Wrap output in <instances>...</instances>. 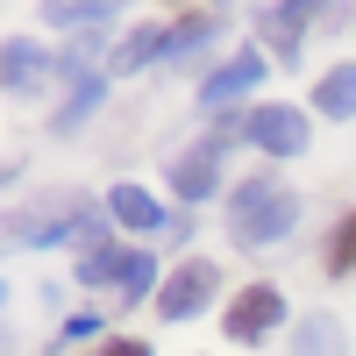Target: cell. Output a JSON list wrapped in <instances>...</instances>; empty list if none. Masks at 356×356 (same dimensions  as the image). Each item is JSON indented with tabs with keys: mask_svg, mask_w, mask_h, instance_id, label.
<instances>
[{
	"mask_svg": "<svg viewBox=\"0 0 356 356\" xmlns=\"http://www.w3.org/2000/svg\"><path fill=\"white\" fill-rule=\"evenodd\" d=\"M243 136L257 143L264 157H300L307 150V114L285 107V100H271V107H257L250 122H243Z\"/></svg>",
	"mask_w": 356,
	"mask_h": 356,
	"instance_id": "obj_4",
	"label": "cell"
},
{
	"mask_svg": "<svg viewBox=\"0 0 356 356\" xmlns=\"http://www.w3.org/2000/svg\"><path fill=\"white\" fill-rule=\"evenodd\" d=\"M57 29H100L114 8H107V0H50V8H43Z\"/></svg>",
	"mask_w": 356,
	"mask_h": 356,
	"instance_id": "obj_17",
	"label": "cell"
},
{
	"mask_svg": "<svg viewBox=\"0 0 356 356\" xmlns=\"http://www.w3.org/2000/svg\"><path fill=\"white\" fill-rule=\"evenodd\" d=\"M228 228H235V243H243V250L278 243V235L300 228V193L278 186V178H250V186L235 193V207H228Z\"/></svg>",
	"mask_w": 356,
	"mask_h": 356,
	"instance_id": "obj_2",
	"label": "cell"
},
{
	"mask_svg": "<svg viewBox=\"0 0 356 356\" xmlns=\"http://www.w3.org/2000/svg\"><path fill=\"white\" fill-rule=\"evenodd\" d=\"M0 356H8V335H0Z\"/></svg>",
	"mask_w": 356,
	"mask_h": 356,
	"instance_id": "obj_21",
	"label": "cell"
},
{
	"mask_svg": "<svg viewBox=\"0 0 356 356\" xmlns=\"http://www.w3.org/2000/svg\"><path fill=\"white\" fill-rule=\"evenodd\" d=\"M278 321H285V292H278V285H243L221 328H228V342H264Z\"/></svg>",
	"mask_w": 356,
	"mask_h": 356,
	"instance_id": "obj_5",
	"label": "cell"
},
{
	"mask_svg": "<svg viewBox=\"0 0 356 356\" xmlns=\"http://www.w3.org/2000/svg\"><path fill=\"white\" fill-rule=\"evenodd\" d=\"M221 157H228V129L207 136V143H193V150L171 164V193L178 200H207V193L221 186Z\"/></svg>",
	"mask_w": 356,
	"mask_h": 356,
	"instance_id": "obj_7",
	"label": "cell"
},
{
	"mask_svg": "<svg viewBox=\"0 0 356 356\" xmlns=\"http://www.w3.org/2000/svg\"><path fill=\"white\" fill-rule=\"evenodd\" d=\"M65 72H72V93H65V107L50 114V129H57V136H72V129H86V114H93V107L107 100V79H100V72H86V65H72V57H65Z\"/></svg>",
	"mask_w": 356,
	"mask_h": 356,
	"instance_id": "obj_10",
	"label": "cell"
},
{
	"mask_svg": "<svg viewBox=\"0 0 356 356\" xmlns=\"http://www.w3.org/2000/svg\"><path fill=\"white\" fill-rule=\"evenodd\" d=\"M100 214H93V200L86 193H43L36 207H22V214L0 221V243H15V250H50V243H65V235H86Z\"/></svg>",
	"mask_w": 356,
	"mask_h": 356,
	"instance_id": "obj_1",
	"label": "cell"
},
{
	"mask_svg": "<svg viewBox=\"0 0 356 356\" xmlns=\"http://www.w3.org/2000/svg\"><path fill=\"white\" fill-rule=\"evenodd\" d=\"M107 356H150V342H107Z\"/></svg>",
	"mask_w": 356,
	"mask_h": 356,
	"instance_id": "obj_20",
	"label": "cell"
},
{
	"mask_svg": "<svg viewBox=\"0 0 356 356\" xmlns=\"http://www.w3.org/2000/svg\"><path fill=\"white\" fill-rule=\"evenodd\" d=\"M79 278L86 285H114L122 300H143V292L157 285V257L150 250H114L107 228L93 221V228L79 235Z\"/></svg>",
	"mask_w": 356,
	"mask_h": 356,
	"instance_id": "obj_3",
	"label": "cell"
},
{
	"mask_svg": "<svg viewBox=\"0 0 356 356\" xmlns=\"http://www.w3.org/2000/svg\"><path fill=\"white\" fill-rule=\"evenodd\" d=\"M107 214L122 221V228H136V235H171V221H178V214H164L143 186H114V193H107Z\"/></svg>",
	"mask_w": 356,
	"mask_h": 356,
	"instance_id": "obj_11",
	"label": "cell"
},
{
	"mask_svg": "<svg viewBox=\"0 0 356 356\" xmlns=\"http://www.w3.org/2000/svg\"><path fill=\"white\" fill-rule=\"evenodd\" d=\"M321 15V0H285V8H271V15H257V36H264V50L271 57H292L300 50V36H307V22Z\"/></svg>",
	"mask_w": 356,
	"mask_h": 356,
	"instance_id": "obj_9",
	"label": "cell"
},
{
	"mask_svg": "<svg viewBox=\"0 0 356 356\" xmlns=\"http://www.w3.org/2000/svg\"><path fill=\"white\" fill-rule=\"evenodd\" d=\"M214 36H221V15H214V8H193V15H178V22L164 29V57H186V50L214 43Z\"/></svg>",
	"mask_w": 356,
	"mask_h": 356,
	"instance_id": "obj_13",
	"label": "cell"
},
{
	"mask_svg": "<svg viewBox=\"0 0 356 356\" xmlns=\"http://www.w3.org/2000/svg\"><path fill=\"white\" fill-rule=\"evenodd\" d=\"M214 285H221V271H214L207 257L178 264V271H171V285L157 292V314H164V321H193V314H200L207 300H214Z\"/></svg>",
	"mask_w": 356,
	"mask_h": 356,
	"instance_id": "obj_6",
	"label": "cell"
},
{
	"mask_svg": "<svg viewBox=\"0 0 356 356\" xmlns=\"http://www.w3.org/2000/svg\"><path fill=\"white\" fill-rule=\"evenodd\" d=\"M86 335H100V314H72L65 321V342H86Z\"/></svg>",
	"mask_w": 356,
	"mask_h": 356,
	"instance_id": "obj_19",
	"label": "cell"
},
{
	"mask_svg": "<svg viewBox=\"0 0 356 356\" xmlns=\"http://www.w3.org/2000/svg\"><path fill=\"white\" fill-rule=\"evenodd\" d=\"M328 271H335V278H349V271H356V214L335 228V243H328Z\"/></svg>",
	"mask_w": 356,
	"mask_h": 356,
	"instance_id": "obj_18",
	"label": "cell"
},
{
	"mask_svg": "<svg viewBox=\"0 0 356 356\" xmlns=\"http://www.w3.org/2000/svg\"><path fill=\"white\" fill-rule=\"evenodd\" d=\"M292 356H349L342 321H335V314H307V321H300V342H292Z\"/></svg>",
	"mask_w": 356,
	"mask_h": 356,
	"instance_id": "obj_15",
	"label": "cell"
},
{
	"mask_svg": "<svg viewBox=\"0 0 356 356\" xmlns=\"http://www.w3.org/2000/svg\"><path fill=\"white\" fill-rule=\"evenodd\" d=\"M257 79H264V57H228L221 72H207L200 93H207V107H228V100H243Z\"/></svg>",
	"mask_w": 356,
	"mask_h": 356,
	"instance_id": "obj_12",
	"label": "cell"
},
{
	"mask_svg": "<svg viewBox=\"0 0 356 356\" xmlns=\"http://www.w3.org/2000/svg\"><path fill=\"white\" fill-rule=\"evenodd\" d=\"M314 107L328 114V122H342V114H356V65H335L314 79Z\"/></svg>",
	"mask_w": 356,
	"mask_h": 356,
	"instance_id": "obj_14",
	"label": "cell"
},
{
	"mask_svg": "<svg viewBox=\"0 0 356 356\" xmlns=\"http://www.w3.org/2000/svg\"><path fill=\"white\" fill-rule=\"evenodd\" d=\"M0 300H8V292H0Z\"/></svg>",
	"mask_w": 356,
	"mask_h": 356,
	"instance_id": "obj_22",
	"label": "cell"
},
{
	"mask_svg": "<svg viewBox=\"0 0 356 356\" xmlns=\"http://www.w3.org/2000/svg\"><path fill=\"white\" fill-rule=\"evenodd\" d=\"M57 72H65V65H57L43 43H29V36H15L8 50H0V86H8V93H36V86L57 79Z\"/></svg>",
	"mask_w": 356,
	"mask_h": 356,
	"instance_id": "obj_8",
	"label": "cell"
},
{
	"mask_svg": "<svg viewBox=\"0 0 356 356\" xmlns=\"http://www.w3.org/2000/svg\"><path fill=\"white\" fill-rule=\"evenodd\" d=\"M150 57H164V29L143 22V29H129V36H122V50H114V72H143Z\"/></svg>",
	"mask_w": 356,
	"mask_h": 356,
	"instance_id": "obj_16",
	"label": "cell"
}]
</instances>
